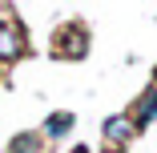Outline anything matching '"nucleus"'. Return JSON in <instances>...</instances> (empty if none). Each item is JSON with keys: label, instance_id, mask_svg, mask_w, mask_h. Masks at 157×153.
<instances>
[{"label": "nucleus", "instance_id": "obj_1", "mask_svg": "<svg viewBox=\"0 0 157 153\" xmlns=\"http://www.w3.org/2000/svg\"><path fill=\"white\" fill-rule=\"evenodd\" d=\"M52 48H56V56H85V28L73 24V28H65V33H56Z\"/></svg>", "mask_w": 157, "mask_h": 153}, {"label": "nucleus", "instance_id": "obj_2", "mask_svg": "<svg viewBox=\"0 0 157 153\" xmlns=\"http://www.w3.org/2000/svg\"><path fill=\"white\" fill-rule=\"evenodd\" d=\"M24 52V36H20V24H0V60H16Z\"/></svg>", "mask_w": 157, "mask_h": 153}, {"label": "nucleus", "instance_id": "obj_3", "mask_svg": "<svg viewBox=\"0 0 157 153\" xmlns=\"http://www.w3.org/2000/svg\"><path fill=\"white\" fill-rule=\"evenodd\" d=\"M105 137H109V141H129V137H133V125H129L125 117H113V121H105Z\"/></svg>", "mask_w": 157, "mask_h": 153}, {"label": "nucleus", "instance_id": "obj_4", "mask_svg": "<svg viewBox=\"0 0 157 153\" xmlns=\"http://www.w3.org/2000/svg\"><path fill=\"white\" fill-rule=\"evenodd\" d=\"M153 117H157V89H149V93L137 101V121H141V125L153 121Z\"/></svg>", "mask_w": 157, "mask_h": 153}, {"label": "nucleus", "instance_id": "obj_5", "mask_svg": "<svg viewBox=\"0 0 157 153\" xmlns=\"http://www.w3.org/2000/svg\"><path fill=\"white\" fill-rule=\"evenodd\" d=\"M69 129H73V113H52L48 125H44L48 137H60V133H69Z\"/></svg>", "mask_w": 157, "mask_h": 153}, {"label": "nucleus", "instance_id": "obj_6", "mask_svg": "<svg viewBox=\"0 0 157 153\" xmlns=\"http://www.w3.org/2000/svg\"><path fill=\"white\" fill-rule=\"evenodd\" d=\"M36 145H40V137H16L12 153H36Z\"/></svg>", "mask_w": 157, "mask_h": 153}, {"label": "nucleus", "instance_id": "obj_7", "mask_svg": "<svg viewBox=\"0 0 157 153\" xmlns=\"http://www.w3.org/2000/svg\"><path fill=\"white\" fill-rule=\"evenodd\" d=\"M81 153H93V149H81Z\"/></svg>", "mask_w": 157, "mask_h": 153}]
</instances>
